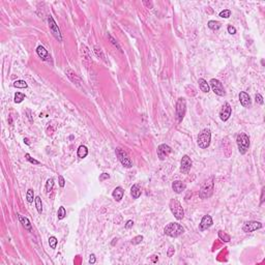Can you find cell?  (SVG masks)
<instances>
[{
    "instance_id": "obj_1",
    "label": "cell",
    "mask_w": 265,
    "mask_h": 265,
    "mask_svg": "<svg viewBox=\"0 0 265 265\" xmlns=\"http://www.w3.org/2000/svg\"><path fill=\"white\" fill-rule=\"evenodd\" d=\"M164 232L166 235L170 236V237H178L181 234H183L184 229L178 223H170L165 227Z\"/></svg>"
},
{
    "instance_id": "obj_43",
    "label": "cell",
    "mask_w": 265,
    "mask_h": 265,
    "mask_svg": "<svg viewBox=\"0 0 265 265\" xmlns=\"http://www.w3.org/2000/svg\"><path fill=\"white\" fill-rule=\"evenodd\" d=\"M89 262L91 263V264H94L95 263V256L93 254L90 255V258H89Z\"/></svg>"
},
{
    "instance_id": "obj_10",
    "label": "cell",
    "mask_w": 265,
    "mask_h": 265,
    "mask_svg": "<svg viewBox=\"0 0 265 265\" xmlns=\"http://www.w3.org/2000/svg\"><path fill=\"white\" fill-rule=\"evenodd\" d=\"M171 152H172V149L167 144H161L160 146L157 147V157L161 161L166 160Z\"/></svg>"
},
{
    "instance_id": "obj_45",
    "label": "cell",
    "mask_w": 265,
    "mask_h": 265,
    "mask_svg": "<svg viewBox=\"0 0 265 265\" xmlns=\"http://www.w3.org/2000/svg\"><path fill=\"white\" fill-rule=\"evenodd\" d=\"M143 3H144V4H145V5H147V6H148V8H149V7H150V8L152 7V3H151V2H149V3H148V2H147V1H143Z\"/></svg>"
},
{
    "instance_id": "obj_4",
    "label": "cell",
    "mask_w": 265,
    "mask_h": 265,
    "mask_svg": "<svg viewBox=\"0 0 265 265\" xmlns=\"http://www.w3.org/2000/svg\"><path fill=\"white\" fill-rule=\"evenodd\" d=\"M236 143H237L238 150L241 154L246 153V151L249 150L250 147V138L249 136L244 134V132H240L239 135L236 137Z\"/></svg>"
},
{
    "instance_id": "obj_25",
    "label": "cell",
    "mask_w": 265,
    "mask_h": 265,
    "mask_svg": "<svg viewBox=\"0 0 265 265\" xmlns=\"http://www.w3.org/2000/svg\"><path fill=\"white\" fill-rule=\"evenodd\" d=\"M208 27L210 28L211 30H217L221 28V23H219V21H213V20H211V21L208 22Z\"/></svg>"
},
{
    "instance_id": "obj_33",
    "label": "cell",
    "mask_w": 265,
    "mask_h": 265,
    "mask_svg": "<svg viewBox=\"0 0 265 265\" xmlns=\"http://www.w3.org/2000/svg\"><path fill=\"white\" fill-rule=\"evenodd\" d=\"M142 240H143V236H142V235H138V236H136L135 238H132V244H139L140 242H142Z\"/></svg>"
},
{
    "instance_id": "obj_36",
    "label": "cell",
    "mask_w": 265,
    "mask_h": 265,
    "mask_svg": "<svg viewBox=\"0 0 265 265\" xmlns=\"http://www.w3.org/2000/svg\"><path fill=\"white\" fill-rule=\"evenodd\" d=\"M94 52L96 53V55H98V56H100V57H102L103 59H105V56H104L103 52H102V49H100V48H98V46L94 47Z\"/></svg>"
},
{
    "instance_id": "obj_6",
    "label": "cell",
    "mask_w": 265,
    "mask_h": 265,
    "mask_svg": "<svg viewBox=\"0 0 265 265\" xmlns=\"http://www.w3.org/2000/svg\"><path fill=\"white\" fill-rule=\"evenodd\" d=\"M185 111H187V102H185V100L183 98H179L177 103H176V108H175L176 117H177V120L179 122L183 119L184 115H185Z\"/></svg>"
},
{
    "instance_id": "obj_31",
    "label": "cell",
    "mask_w": 265,
    "mask_h": 265,
    "mask_svg": "<svg viewBox=\"0 0 265 265\" xmlns=\"http://www.w3.org/2000/svg\"><path fill=\"white\" fill-rule=\"evenodd\" d=\"M219 237L221 238L223 241H226V242L230 241V236L228 235V234H226L224 231H219Z\"/></svg>"
},
{
    "instance_id": "obj_44",
    "label": "cell",
    "mask_w": 265,
    "mask_h": 265,
    "mask_svg": "<svg viewBox=\"0 0 265 265\" xmlns=\"http://www.w3.org/2000/svg\"><path fill=\"white\" fill-rule=\"evenodd\" d=\"M264 191H265V189L263 187V189H262V194H261V204L264 202Z\"/></svg>"
},
{
    "instance_id": "obj_3",
    "label": "cell",
    "mask_w": 265,
    "mask_h": 265,
    "mask_svg": "<svg viewBox=\"0 0 265 265\" xmlns=\"http://www.w3.org/2000/svg\"><path fill=\"white\" fill-rule=\"evenodd\" d=\"M211 141V132L208 128H204L198 136V146L202 149H205L210 145Z\"/></svg>"
},
{
    "instance_id": "obj_42",
    "label": "cell",
    "mask_w": 265,
    "mask_h": 265,
    "mask_svg": "<svg viewBox=\"0 0 265 265\" xmlns=\"http://www.w3.org/2000/svg\"><path fill=\"white\" fill-rule=\"evenodd\" d=\"M108 36H109V38H110V41H112V43H113V45H115V46H116L117 48H118V49L120 50V47H119V46H118V43H117L116 41H115V39H114V38L112 37V36H111V35H110V34H109Z\"/></svg>"
},
{
    "instance_id": "obj_16",
    "label": "cell",
    "mask_w": 265,
    "mask_h": 265,
    "mask_svg": "<svg viewBox=\"0 0 265 265\" xmlns=\"http://www.w3.org/2000/svg\"><path fill=\"white\" fill-rule=\"evenodd\" d=\"M185 184L183 183L182 181H179V180H176V181H174L173 183H172V189H173V191L176 193V194H180V193H182L185 189Z\"/></svg>"
},
{
    "instance_id": "obj_47",
    "label": "cell",
    "mask_w": 265,
    "mask_h": 265,
    "mask_svg": "<svg viewBox=\"0 0 265 265\" xmlns=\"http://www.w3.org/2000/svg\"><path fill=\"white\" fill-rule=\"evenodd\" d=\"M24 141H25V142H26V143H27V144H29V142H28V140H27V139H24Z\"/></svg>"
},
{
    "instance_id": "obj_40",
    "label": "cell",
    "mask_w": 265,
    "mask_h": 265,
    "mask_svg": "<svg viewBox=\"0 0 265 265\" xmlns=\"http://www.w3.org/2000/svg\"><path fill=\"white\" fill-rule=\"evenodd\" d=\"M228 32L230 33V34H235V33H236L235 27H233V26L229 25V26H228Z\"/></svg>"
},
{
    "instance_id": "obj_15",
    "label": "cell",
    "mask_w": 265,
    "mask_h": 265,
    "mask_svg": "<svg viewBox=\"0 0 265 265\" xmlns=\"http://www.w3.org/2000/svg\"><path fill=\"white\" fill-rule=\"evenodd\" d=\"M239 102H240L241 106H244V107H250L252 104L251 102V98H250V95L246 93V92L244 91H241L240 93H239Z\"/></svg>"
},
{
    "instance_id": "obj_19",
    "label": "cell",
    "mask_w": 265,
    "mask_h": 265,
    "mask_svg": "<svg viewBox=\"0 0 265 265\" xmlns=\"http://www.w3.org/2000/svg\"><path fill=\"white\" fill-rule=\"evenodd\" d=\"M36 53H37V55L41 57L43 60H47L49 58V53H48V51H47L43 46H38L37 48H36Z\"/></svg>"
},
{
    "instance_id": "obj_37",
    "label": "cell",
    "mask_w": 265,
    "mask_h": 265,
    "mask_svg": "<svg viewBox=\"0 0 265 265\" xmlns=\"http://www.w3.org/2000/svg\"><path fill=\"white\" fill-rule=\"evenodd\" d=\"M174 253H175V250H174V248L172 246L169 248V250H168V257H172L174 255Z\"/></svg>"
},
{
    "instance_id": "obj_35",
    "label": "cell",
    "mask_w": 265,
    "mask_h": 265,
    "mask_svg": "<svg viewBox=\"0 0 265 265\" xmlns=\"http://www.w3.org/2000/svg\"><path fill=\"white\" fill-rule=\"evenodd\" d=\"M255 100H256V103H258L259 105H263V98H262V95L261 94H259V93H257L256 94V96H255Z\"/></svg>"
},
{
    "instance_id": "obj_23",
    "label": "cell",
    "mask_w": 265,
    "mask_h": 265,
    "mask_svg": "<svg viewBox=\"0 0 265 265\" xmlns=\"http://www.w3.org/2000/svg\"><path fill=\"white\" fill-rule=\"evenodd\" d=\"M34 202H35V207L37 209L38 213H41L43 212V202H41V197H35Z\"/></svg>"
},
{
    "instance_id": "obj_21",
    "label": "cell",
    "mask_w": 265,
    "mask_h": 265,
    "mask_svg": "<svg viewBox=\"0 0 265 265\" xmlns=\"http://www.w3.org/2000/svg\"><path fill=\"white\" fill-rule=\"evenodd\" d=\"M19 219L21 224L23 225V227L28 231H31V224H30V221L26 217V216H22L19 215Z\"/></svg>"
},
{
    "instance_id": "obj_12",
    "label": "cell",
    "mask_w": 265,
    "mask_h": 265,
    "mask_svg": "<svg viewBox=\"0 0 265 265\" xmlns=\"http://www.w3.org/2000/svg\"><path fill=\"white\" fill-rule=\"evenodd\" d=\"M231 113H232V108L229 103H225L223 105L221 111H219V118L222 119L223 121H227L228 119L230 118Z\"/></svg>"
},
{
    "instance_id": "obj_29",
    "label": "cell",
    "mask_w": 265,
    "mask_h": 265,
    "mask_svg": "<svg viewBox=\"0 0 265 265\" xmlns=\"http://www.w3.org/2000/svg\"><path fill=\"white\" fill-rule=\"evenodd\" d=\"M25 98V94L24 93H21V92H16L15 94V103L16 104H20L22 100Z\"/></svg>"
},
{
    "instance_id": "obj_14",
    "label": "cell",
    "mask_w": 265,
    "mask_h": 265,
    "mask_svg": "<svg viewBox=\"0 0 265 265\" xmlns=\"http://www.w3.org/2000/svg\"><path fill=\"white\" fill-rule=\"evenodd\" d=\"M211 226H212V217L210 215H208V214L203 216L200 223V231L207 230Z\"/></svg>"
},
{
    "instance_id": "obj_30",
    "label": "cell",
    "mask_w": 265,
    "mask_h": 265,
    "mask_svg": "<svg viewBox=\"0 0 265 265\" xmlns=\"http://www.w3.org/2000/svg\"><path fill=\"white\" fill-rule=\"evenodd\" d=\"M57 244H58V240H57V238L55 236H51L49 238V244L51 246V249H56Z\"/></svg>"
},
{
    "instance_id": "obj_32",
    "label": "cell",
    "mask_w": 265,
    "mask_h": 265,
    "mask_svg": "<svg viewBox=\"0 0 265 265\" xmlns=\"http://www.w3.org/2000/svg\"><path fill=\"white\" fill-rule=\"evenodd\" d=\"M230 16H231V11H230V9H224V11H222L221 13H219V17L225 18V19H228V18H229Z\"/></svg>"
},
{
    "instance_id": "obj_34",
    "label": "cell",
    "mask_w": 265,
    "mask_h": 265,
    "mask_svg": "<svg viewBox=\"0 0 265 265\" xmlns=\"http://www.w3.org/2000/svg\"><path fill=\"white\" fill-rule=\"evenodd\" d=\"M25 157H26V160L28 161V162H30L31 164H34V165H39V162L36 160H34V159H32V157H30L29 153H26L25 154Z\"/></svg>"
},
{
    "instance_id": "obj_28",
    "label": "cell",
    "mask_w": 265,
    "mask_h": 265,
    "mask_svg": "<svg viewBox=\"0 0 265 265\" xmlns=\"http://www.w3.org/2000/svg\"><path fill=\"white\" fill-rule=\"evenodd\" d=\"M14 86L16 87V88H27L28 85H27V83L25 81H23V80H19V81L15 82Z\"/></svg>"
},
{
    "instance_id": "obj_20",
    "label": "cell",
    "mask_w": 265,
    "mask_h": 265,
    "mask_svg": "<svg viewBox=\"0 0 265 265\" xmlns=\"http://www.w3.org/2000/svg\"><path fill=\"white\" fill-rule=\"evenodd\" d=\"M198 83H199V87H200L201 91L205 92V93L209 92V89H210V87H209V84L207 83V81H205L204 79H199V81H198Z\"/></svg>"
},
{
    "instance_id": "obj_9",
    "label": "cell",
    "mask_w": 265,
    "mask_h": 265,
    "mask_svg": "<svg viewBox=\"0 0 265 265\" xmlns=\"http://www.w3.org/2000/svg\"><path fill=\"white\" fill-rule=\"evenodd\" d=\"M48 23H49L50 31H51V33L53 34V36H54L58 41H62V36H61V33H60L59 27H58V25L56 24V22L54 21V19H53L51 16L48 18Z\"/></svg>"
},
{
    "instance_id": "obj_2",
    "label": "cell",
    "mask_w": 265,
    "mask_h": 265,
    "mask_svg": "<svg viewBox=\"0 0 265 265\" xmlns=\"http://www.w3.org/2000/svg\"><path fill=\"white\" fill-rule=\"evenodd\" d=\"M213 177H210L206 180L203 185L201 187L200 192H199V196H200L201 199H207V198H210L213 194Z\"/></svg>"
},
{
    "instance_id": "obj_7",
    "label": "cell",
    "mask_w": 265,
    "mask_h": 265,
    "mask_svg": "<svg viewBox=\"0 0 265 265\" xmlns=\"http://www.w3.org/2000/svg\"><path fill=\"white\" fill-rule=\"evenodd\" d=\"M116 155H117V157H118L119 162L122 164V166H124L125 168L132 167V160H130V157H128V154L126 153V151H124L122 148L116 149Z\"/></svg>"
},
{
    "instance_id": "obj_38",
    "label": "cell",
    "mask_w": 265,
    "mask_h": 265,
    "mask_svg": "<svg viewBox=\"0 0 265 265\" xmlns=\"http://www.w3.org/2000/svg\"><path fill=\"white\" fill-rule=\"evenodd\" d=\"M109 178H110V175H109L108 173H103L100 176V181H103L105 179H109Z\"/></svg>"
},
{
    "instance_id": "obj_18",
    "label": "cell",
    "mask_w": 265,
    "mask_h": 265,
    "mask_svg": "<svg viewBox=\"0 0 265 265\" xmlns=\"http://www.w3.org/2000/svg\"><path fill=\"white\" fill-rule=\"evenodd\" d=\"M142 194V191H141V187L139 184H134L130 189V195L134 199H138L139 197Z\"/></svg>"
},
{
    "instance_id": "obj_17",
    "label": "cell",
    "mask_w": 265,
    "mask_h": 265,
    "mask_svg": "<svg viewBox=\"0 0 265 265\" xmlns=\"http://www.w3.org/2000/svg\"><path fill=\"white\" fill-rule=\"evenodd\" d=\"M123 195H124V191H123V189L121 187H117L113 191V193H112V196H113V198L117 202L121 201V199L123 198Z\"/></svg>"
},
{
    "instance_id": "obj_24",
    "label": "cell",
    "mask_w": 265,
    "mask_h": 265,
    "mask_svg": "<svg viewBox=\"0 0 265 265\" xmlns=\"http://www.w3.org/2000/svg\"><path fill=\"white\" fill-rule=\"evenodd\" d=\"M53 187H54V179L52 178H49L48 180H47L46 182V185H45V189H46V193H50L52 191V189H53Z\"/></svg>"
},
{
    "instance_id": "obj_27",
    "label": "cell",
    "mask_w": 265,
    "mask_h": 265,
    "mask_svg": "<svg viewBox=\"0 0 265 265\" xmlns=\"http://www.w3.org/2000/svg\"><path fill=\"white\" fill-rule=\"evenodd\" d=\"M66 215V210L63 206H60L59 209H58V212H57V216H58V219H63Z\"/></svg>"
},
{
    "instance_id": "obj_46",
    "label": "cell",
    "mask_w": 265,
    "mask_h": 265,
    "mask_svg": "<svg viewBox=\"0 0 265 265\" xmlns=\"http://www.w3.org/2000/svg\"><path fill=\"white\" fill-rule=\"evenodd\" d=\"M154 258H152V260H153V262H157V256H153Z\"/></svg>"
},
{
    "instance_id": "obj_11",
    "label": "cell",
    "mask_w": 265,
    "mask_h": 265,
    "mask_svg": "<svg viewBox=\"0 0 265 265\" xmlns=\"http://www.w3.org/2000/svg\"><path fill=\"white\" fill-rule=\"evenodd\" d=\"M263 227L262 223L260 222H256V221H251V222H246L242 227V230L246 233H250V232H254L256 230H259Z\"/></svg>"
},
{
    "instance_id": "obj_26",
    "label": "cell",
    "mask_w": 265,
    "mask_h": 265,
    "mask_svg": "<svg viewBox=\"0 0 265 265\" xmlns=\"http://www.w3.org/2000/svg\"><path fill=\"white\" fill-rule=\"evenodd\" d=\"M26 199H27L28 203H32L33 200H34V192H33V189H29L27 191V193H26Z\"/></svg>"
},
{
    "instance_id": "obj_8",
    "label": "cell",
    "mask_w": 265,
    "mask_h": 265,
    "mask_svg": "<svg viewBox=\"0 0 265 265\" xmlns=\"http://www.w3.org/2000/svg\"><path fill=\"white\" fill-rule=\"evenodd\" d=\"M209 87H211L212 91L216 95H219V96H225L226 95V91H225L224 86L221 83V81H219L217 79H211L210 82H209Z\"/></svg>"
},
{
    "instance_id": "obj_39",
    "label": "cell",
    "mask_w": 265,
    "mask_h": 265,
    "mask_svg": "<svg viewBox=\"0 0 265 265\" xmlns=\"http://www.w3.org/2000/svg\"><path fill=\"white\" fill-rule=\"evenodd\" d=\"M58 179H59V185L61 187H63L65 185V180H64V178H63L62 176L61 175H59L58 176Z\"/></svg>"
},
{
    "instance_id": "obj_41",
    "label": "cell",
    "mask_w": 265,
    "mask_h": 265,
    "mask_svg": "<svg viewBox=\"0 0 265 265\" xmlns=\"http://www.w3.org/2000/svg\"><path fill=\"white\" fill-rule=\"evenodd\" d=\"M132 225H134V222H132V219H130V221H127L126 224H125V228H126V229H130V228L132 227Z\"/></svg>"
},
{
    "instance_id": "obj_13",
    "label": "cell",
    "mask_w": 265,
    "mask_h": 265,
    "mask_svg": "<svg viewBox=\"0 0 265 265\" xmlns=\"http://www.w3.org/2000/svg\"><path fill=\"white\" fill-rule=\"evenodd\" d=\"M193 162L191 160V157L189 155H183L181 159V162H180V171L182 173H187L189 172V169L192 168Z\"/></svg>"
},
{
    "instance_id": "obj_5",
    "label": "cell",
    "mask_w": 265,
    "mask_h": 265,
    "mask_svg": "<svg viewBox=\"0 0 265 265\" xmlns=\"http://www.w3.org/2000/svg\"><path fill=\"white\" fill-rule=\"evenodd\" d=\"M169 207H170V209H171V212L173 213V215L175 216L178 221H180V219H182L184 217V210L178 200L172 199V200L170 201Z\"/></svg>"
},
{
    "instance_id": "obj_22",
    "label": "cell",
    "mask_w": 265,
    "mask_h": 265,
    "mask_svg": "<svg viewBox=\"0 0 265 265\" xmlns=\"http://www.w3.org/2000/svg\"><path fill=\"white\" fill-rule=\"evenodd\" d=\"M87 154H88V149H87L86 146L81 145V146L79 147L78 148V157H80V159H84V157H86Z\"/></svg>"
}]
</instances>
